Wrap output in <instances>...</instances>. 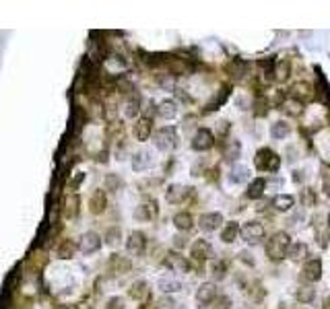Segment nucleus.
Listing matches in <instances>:
<instances>
[{"mask_svg":"<svg viewBox=\"0 0 330 309\" xmlns=\"http://www.w3.org/2000/svg\"><path fill=\"white\" fill-rule=\"evenodd\" d=\"M157 114H159V118H163V120L176 118V116H178V103L171 101V99H163L159 106H157Z\"/></svg>","mask_w":330,"mask_h":309,"instance_id":"nucleus-19","label":"nucleus"},{"mask_svg":"<svg viewBox=\"0 0 330 309\" xmlns=\"http://www.w3.org/2000/svg\"><path fill=\"white\" fill-rule=\"evenodd\" d=\"M248 174H250V171H248L246 167H233L231 174H229V180H231L233 184H241V182L248 180Z\"/></svg>","mask_w":330,"mask_h":309,"instance_id":"nucleus-36","label":"nucleus"},{"mask_svg":"<svg viewBox=\"0 0 330 309\" xmlns=\"http://www.w3.org/2000/svg\"><path fill=\"white\" fill-rule=\"evenodd\" d=\"M322 186H324V194L330 196V176H328V174H324V178H322Z\"/></svg>","mask_w":330,"mask_h":309,"instance_id":"nucleus-45","label":"nucleus"},{"mask_svg":"<svg viewBox=\"0 0 330 309\" xmlns=\"http://www.w3.org/2000/svg\"><path fill=\"white\" fill-rule=\"evenodd\" d=\"M223 225V216L219 214V212H206V214H202L200 218H198V227L202 229V231H215V229H219Z\"/></svg>","mask_w":330,"mask_h":309,"instance_id":"nucleus-12","label":"nucleus"},{"mask_svg":"<svg viewBox=\"0 0 330 309\" xmlns=\"http://www.w3.org/2000/svg\"><path fill=\"white\" fill-rule=\"evenodd\" d=\"M295 297H297L299 303H311L316 297V290L311 286H299L297 290H295Z\"/></svg>","mask_w":330,"mask_h":309,"instance_id":"nucleus-34","label":"nucleus"},{"mask_svg":"<svg viewBox=\"0 0 330 309\" xmlns=\"http://www.w3.org/2000/svg\"><path fill=\"white\" fill-rule=\"evenodd\" d=\"M215 144V136L208 128H198L194 138H192V148L194 150H208Z\"/></svg>","mask_w":330,"mask_h":309,"instance_id":"nucleus-5","label":"nucleus"},{"mask_svg":"<svg viewBox=\"0 0 330 309\" xmlns=\"http://www.w3.org/2000/svg\"><path fill=\"white\" fill-rule=\"evenodd\" d=\"M128 295H130L132 299H136V301H143V299H147V295H149V284H147L145 280H136V282L130 286Z\"/></svg>","mask_w":330,"mask_h":309,"instance_id":"nucleus-26","label":"nucleus"},{"mask_svg":"<svg viewBox=\"0 0 330 309\" xmlns=\"http://www.w3.org/2000/svg\"><path fill=\"white\" fill-rule=\"evenodd\" d=\"M264 188H266V182H264L262 178H258V180H254V182L248 186V192H246V196H248L250 200H258V198H262V194H264Z\"/></svg>","mask_w":330,"mask_h":309,"instance_id":"nucleus-24","label":"nucleus"},{"mask_svg":"<svg viewBox=\"0 0 330 309\" xmlns=\"http://www.w3.org/2000/svg\"><path fill=\"white\" fill-rule=\"evenodd\" d=\"M106 237H108L106 242H108L110 246H118V244H120V229H110Z\"/></svg>","mask_w":330,"mask_h":309,"instance_id":"nucleus-42","label":"nucleus"},{"mask_svg":"<svg viewBox=\"0 0 330 309\" xmlns=\"http://www.w3.org/2000/svg\"><path fill=\"white\" fill-rule=\"evenodd\" d=\"M227 97H229V87H221V91H219V95L211 101V103H208V106H206V110L208 112H213V110H217L219 106H221V103L223 101H227Z\"/></svg>","mask_w":330,"mask_h":309,"instance_id":"nucleus-35","label":"nucleus"},{"mask_svg":"<svg viewBox=\"0 0 330 309\" xmlns=\"http://www.w3.org/2000/svg\"><path fill=\"white\" fill-rule=\"evenodd\" d=\"M83 180H85V174H79V176H77V178H75V180L71 182V188H75V186H79V184H81Z\"/></svg>","mask_w":330,"mask_h":309,"instance_id":"nucleus-46","label":"nucleus"},{"mask_svg":"<svg viewBox=\"0 0 330 309\" xmlns=\"http://www.w3.org/2000/svg\"><path fill=\"white\" fill-rule=\"evenodd\" d=\"M99 248H101V237H99L97 233H93V231L85 233V235L79 239V250H81L83 254H93V252H97Z\"/></svg>","mask_w":330,"mask_h":309,"instance_id":"nucleus-7","label":"nucleus"},{"mask_svg":"<svg viewBox=\"0 0 330 309\" xmlns=\"http://www.w3.org/2000/svg\"><path fill=\"white\" fill-rule=\"evenodd\" d=\"M303 280L307 282H318L322 278V262L320 260H307L303 266Z\"/></svg>","mask_w":330,"mask_h":309,"instance_id":"nucleus-11","label":"nucleus"},{"mask_svg":"<svg viewBox=\"0 0 330 309\" xmlns=\"http://www.w3.org/2000/svg\"><path fill=\"white\" fill-rule=\"evenodd\" d=\"M54 309H68V307H64V305H56Z\"/></svg>","mask_w":330,"mask_h":309,"instance_id":"nucleus-51","label":"nucleus"},{"mask_svg":"<svg viewBox=\"0 0 330 309\" xmlns=\"http://www.w3.org/2000/svg\"><path fill=\"white\" fill-rule=\"evenodd\" d=\"M227 72L233 80H239V78H244L246 72H248V62L246 60H241V58H233L229 64H227Z\"/></svg>","mask_w":330,"mask_h":309,"instance_id":"nucleus-15","label":"nucleus"},{"mask_svg":"<svg viewBox=\"0 0 330 309\" xmlns=\"http://www.w3.org/2000/svg\"><path fill=\"white\" fill-rule=\"evenodd\" d=\"M155 216H157V204H155L153 200L143 202L141 206H136V210H134V218L136 220H151Z\"/></svg>","mask_w":330,"mask_h":309,"instance_id":"nucleus-13","label":"nucleus"},{"mask_svg":"<svg viewBox=\"0 0 330 309\" xmlns=\"http://www.w3.org/2000/svg\"><path fill=\"white\" fill-rule=\"evenodd\" d=\"M328 227H330V214H328Z\"/></svg>","mask_w":330,"mask_h":309,"instance_id":"nucleus-53","label":"nucleus"},{"mask_svg":"<svg viewBox=\"0 0 330 309\" xmlns=\"http://www.w3.org/2000/svg\"><path fill=\"white\" fill-rule=\"evenodd\" d=\"M299 198H301L303 206H314L316 204V196H314V190H311V188H303Z\"/></svg>","mask_w":330,"mask_h":309,"instance_id":"nucleus-37","label":"nucleus"},{"mask_svg":"<svg viewBox=\"0 0 330 309\" xmlns=\"http://www.w3.org/2000/svg\"><path fill=\"white\" fill-rule=\"evenodd\" d=\"M81 200H79V196H75V194H71V196H66L64 198V206H62V212H64V216L66 218H75V216H79V210H81Z\"/></svg>","mask_w":330,"mask_h":309,"instance_id":"nucleus-18","label":"nucleus"},{"mask_svg":"<svg viewBox=\"0 0 330 309\" xmlns=\"http://www.w3.org/2000/svg\"><path fill=\"white\" fill-rule=\"evenodd\" d=\"M178 242H176V248H184L186 246V237H176Z\"/></svg>","mask_w":330,"mask_h":309,"instance_id":"nucleus-48","label":"nucleus"},{"mask_svg":"<svg viewBox=\"0 0 330 309\" xmlns=\"http://www.w3.org/2000/svg\"><path fill=\"white\" fill-rule=\"evenodd\" d=\"M225 157H227L229 161H235V159L239 157V142H237V140H231L227 152H225Z\"/></svg>","mask_w":330,"mask_h":309,"instance_id":"nucleus-41","label":"nucleus"},{"mask_svg":"<svg viewBox=\"0 0 330 309\" xmlns=\"http://www.w3.org/2000/svg\"><path fill=\"white\" fill-rule=\"evenodd\" d=\"M229 297H219L217 299V305H215V309H229Z\"/></svg>","mask_w":330,"mask_h":309,"instance_id":"nucleus-44","label":"nucleus"},{"mask_svg":"<svg viewBox=\"0 0 330 309\" xmlns=\"http://www.w3.org/2000/svg\"><path fill=\"white\" fill-rule=\"evenodd\" d=\"M75 254H77V244L73 242V239H64V242L58 246V256L62 258V260H71Z\"/></svg>","mask_w":330,"mask_h":309,"instance_id":"nucleus-31","label":"nucleus"},{"mask_svg":"<svg viewBox=\"0 0 330 309\" xmlns=\"http://www.w3.org/2000/svg\"><path fill=\"white\" fill-rule=\"evenodd\" d=\"M270 134H272V138H276V140L287 138V136L291 134V126L287 122H274L272 128H270Z\"/></svg>","mask_w":330,"mask_h":309,"instance_id":"nucleus-33","label":"nucleus"},{"mask_svg":"<svg viewBox=\"0 0 330 309\" xmlns=\"http://www.w3.org/2000/svg\"><path fill=\"white\" fill-rule=\"evenodd\" d=\"M289 246H291L289 235L285 231H279V233H274L266 242V256L270 258L272 262H279V260H283V258L287 256Z\"/></svg>","mask_w":330,"mask_h":309,"instance_id":"nucleus-1","label":"nucleus"},{"mask_svg":"<svg viewBox=\"0 0 330 309\" xmlns=\"http://www.w3.org/2000/svg\"><path fill=\"white\" fill-rule=\"evenodd\" d=\"M190 194H192V190H190V188L180 186V184H173V186H169V188H167L165 198H167V202H169V204H180V202H184Z\"/></svg>","mask_w":330,"mask_h":309,"instance_id":"nucleus-8","label":"nucleus"},{"mask_svg":"<svg viewBox=\"0 0 330 309\" xmlns=\"http://www.w3.org/2000/svg\"><path fill=\"white\" fill-rule=\"evenodd\" d=\"M173 225H176L180 231H188V229H192L194 218L190 212H178L176 216H173Z\"/></svg>","mask_w":330,"mask_h":309,"instance_id":"nucleus-30","label":"nucleus"},{"mask_svg":"<svg viewBox=\"0 0 330 309\" xmlns=\"http://www.w3.org/2000/svg\"><path fill=\"white\" fill-rule=\"evenodd\" d=\"M130 260L126 256H120V254H114L112 258H110V268H112V272H118V274H122V272H128L130 270Z\"/></svg>","mask_w":330,"mask_h":309,"instance_id":"nucleus-20","label":"nucleus"},{"mask_svg":"<svg viewBox=\"0 0 330 309\" xmlns=\"http://www.w3.org/2000/svg\"><path fill=\"white\" fill-rule=\"evenodd\" d=\"M173 307V301L171 299H163L161 301V309H171Z\"/></svg>","mask_w":330,"mask_h":309,"instance_id":"nucleus-47","label":"nucleus"},{"mask_svg":"<svg viewBox=\"0 0 330 309\" xmlns=\"http://www.w3.org/2000/svg\"><path fill=\"white\" fill-rule=\"evenodd\" d=\"M106 184H108V188H110V192H116V190H120V186H122V180H120L116 174H110V176L106 178Z\"/></svg>","mask_w":330,"mask_h":309,"instance_id":"nucleus-40","label":"nucleus"},{"mask_svg":"<svg viewBox=\"0 0 330 309\" xmlns=\"http://www.w3.org/2000/svg\"><path fill=\"white\" fill-rule=\"evenodd\" d=\"M287 256L291 258L293 262H297V260H303V258L307 256V246L303 242H297V244H291L289 250H287Z\"/></svg>","mask_w":330,"mask_h":309,"instance_id":"nucleus-29","label":"nucleus"},{"mask_svg":"<svg viewBox=\"0 0 330 309\" xmlns=\"http://www.w3.org/2000/svg\"><path fill=\"white\" fill-rule=\"evenodd\" d=\"M314 93H316V89L311 87V84H307V82H295L291 87V97L297 99L299 103H303L305 99H311V97H314Z\"/></svg>","mask_w":330,"mask_h":309,"instance_id":"nucleus-14","label":"nucleus"},{"mask_svg":"<svg viewBox=\"0 0 330 309\" xmlns=\"http://www.w3.org/2000/svg\"><path fill=\"white\" fill-rule=\"evenodd\" d=\"M165 264H167V268L176 270V272H190V262L184 256H178V254H169L165 258Z\"/></svg>","mask_w":330,"mask_h":309,"instance_id":"nucleus-16","label":"nucleus"},{"mask_svg":"<svg viewBox=\"0 0 330 309\" xmlns=\"http://www.w3.org/2000/svg\"><path fill=\"white\" fill-rule=\"evenodd\" d=\"M155 144H157L159 150L176 148L178 146V132H176V128H171V126L159 128V132L155 134Z\"/></svg>","mask_w":330,"mask_h":309,"instance_id":"nucleus-3","label":"nucleus"},{"mask_svg":"<svg viewBox=\"0 0 330 309\" xmlns=\"http://www.w3.org/2000/svg\"><path fill=\"white\" fill-rule=\"evenodd\" d=\"M138 112H141V99H138V95H130V97L126 99L124 114H126V118H136Z\"/></svg>","mask_w":330,"mask_h":309,"instance_id":"nucleus-32","label":"nucleus"},{"mask_svg":"<svg viewBox=\"0 0 330 309\" xmlns=\"http://www.w3.org/2000/svg\"><path fill=\"white\" fill-rule=\"evenodd\" d=\"M190 254H192L194 260L204 262V260H208V258L213 256V248H211V244H208V242H204V239H196V242L192 244V248H190Z\"/></svg>","mask_w":330,"mask_h":309,"instance_id":"nucleus-10","label":"nucleus"},{"mask_svg":"<svg viewBox=\"0 0 330 309\" xmlns=\"http://www.w3.org/2000/svg\"><path fill=\"white\" fill-rule=\"evenodd\" d=\"M159 288H161V290H165V293H171V290H180V288H182V284H180L178 280H167V278H161V280H159Z\"/></svg>","mask_w":330,"mask_h":309,"instance_id":"nucleus-39","label":"nucleus"},{"mask_svg":"<svg viewBox=\"0 0 330 309\" xmlns=\"http://www.w3.org/2000/svg\"><path fill=\"white\" fill-rule=\"evenodd\" d=\"M106 206H108V196H106V192H103V190L93 192V196H91V200H89L91 212H93V214H101L103 210H106Z\"/></svg>","mask_w":330,"mask_h":309,"instance_id":"nucleus-17","label":"nucleus"},{"mask_svg":"<svg viewBox=\"0 0 330 309\" xmlns=\"http://www.w3.org/2000/svg\"><path fill=\"white\" fill-rule=\"evenodd\" d=\"M151 128H153L151 120H149V118H143L141 122H138V124L134 126V136H136L138 140H147L149 136H151Z\"/></svg>","mask_w":330,"mask_h":309,"instance_id":"nucleus-28","label":"nucleus"},{"mask_svg":"<svg viewBox=\"0 0 330 309\" xmlns=\"http://www.w3.org/2000/svg\"><path fill=\"white\" fill-rule=\"evenodd\" d=\"M153 165V157H151V152H136L134 154V159H132V167L134 171H145Z\"/></svg>","mask_w":330,"mask_h":309,"instance_id":"nucleus-23","label":"nucleus"},{"mask_svg":"<svg viewBox=\"0 0 330 309\" xmlns=\"http://www.w3.org/2000/svg\"><path fill=\"white\" fill-rule=\"evenodd\" d=\"M322 309H330V297L324 299V307H322Z\"/></svg>","mask_w":330,"mask_h":309,"instance_id":"nucleus-50","label":"nucleus"},{"mask_svg":"<svg viewBox=\"0 0 330 309\" xmlns=\"http://www.w3.org/2000/svg\"><path fill=\"white\" fill-rule=\"evenodd\" d=\"M272 74L276 80L285 82L291 74V66H289V60H281V62H274V68H272Z\"/></svg>","mask_w":330,"mask_h":309,"instance_id":"nucleus-27","label":"nucleus"},{"mask_svg":"<svg viewBox=\"0 0 330 309\" xmlns=\"http://www.w3.org/2000/svg\"><path fill=\"white\" fill-rule=\"evenodd\" d=\"M225 270H227V266H225V262H221V260H215V262L211 264V272H213V276H215L217 280L225 276Z\"/></svg>","mask_w":330,"mask_h":309,"instance_id":"nucleus-38","label":"nucleus"},{"mask_svg":"<svg viewBox=\"0 0 330 309\" xmlns=\"http://www.w3.org/2000/svg\"><path fill=\"white\" fill-rule=\"evenodd\" d=\"M254 163H256V169L260 171H276L281 167V157L276 152H272L270 148H260L256 152Z\"/></svg>","mask_w":330,"mask_h":309,"instance_id":"nucleus-2","label":"nucleus"},{"mask_svg":"<svg viewBox=\"0 0 330 309\" xmlns=\"http://www.w3.org/2000/svg\"><path fill=\"white\" fill-rule=\"evenodd\" d=\"M301 180H303L301 171H295V174H293V182H301Z\"/></svg>","mask_w":330,"mask_h":309,"instance_id":"nucleus-49","label":"nucleus"},{"mask_svg":"<svg viewBox=\"0 0 330 309\" xmlns=\"http://www.w3.org/2000/svg\"><path fill=\"white\" fill-rule=\"evenodd\" d=\"M237 235H239V225L237 222H227V225H225V229L221 231V242L223 244H233L235 239H237Z\"/></svg>","mask_w":330,"mask_h":309,"instance_id":"nucleus-25","label":"nucleus"},{"mask_svg":"<svg viewBox=\"0 0 330 309\" xmlns=\"http://www.w3.org/2000/svg\"><path fill=\"white\" fill-rule=\"evenodd\" d=\"M272 206H274L276 210L287 212V210H291L293 206H295V198L289 196V194H279V196H274V198H272Z\"/></svg>","mask_w":330,"mask_h":309,"instance_id":"nucleus-22","label":"nucleus"},{"mask_svg":"<svg viewBox=\"0 0 330 309\" xmlns=\"http://www.w3.org/2000/svg\"><path fill=\"white\" fill-rule=\"evenodd\" d=\"M281 108H283V112H285L287 116H293V118H297V116H301V114H303V103H299L297 99H293V97L283 99Z\"/></svg>","mask_w":330,"mask_h":309,"instance_id":"nucleus-21","label":"nucleus"},{"mask_svg":"<svg viewBox=\"0 0 330 309\" xmlns=\"http://www.w3.org/2000/svg\"><path fill=\"white\" fill-rule=\"evenodd\" d=\"M217 299V286L213 282H204L198 286L196 290V301L200 307H206V305H211L213 301Z\"/></svg>","mask_w":330,"mask_h":309,"instance_id":"nucleus-6","label":"nucleus"},{"mask_svg":"<svg viewBox=\"0 0 330 309\" xmlns=\"http://www.w3.org/2000/svg\"><path fill=\"white\" fill-rule=\"evenodd\" d=\"M106 309H124V299L122 297H112L106 305Z\"/></svg>","mask_w":330,"mask_h":309,"instance_id":"nucleus-43","label":"nucleus"},{"mask_svg":"<svg viewBox=\"0 0 330 309\" xmlns=\"http://www.w3.org/2000/svg\"><path fill=\"white\" fill-rule=\"evenodd\" d=\"M239 233H241V237H244L246 242L256 244V242H260V239L264 237V227L260 225L258 220H248L244 227H239Z\"/></svg>","mask_w":330,"mask_h":309,"instance_id":"nucleus-4","label":"nucleus"},{"mask_svg":"<svg viewBox=\"0 0 330 309\" xmlns=\"http://www.w3.org/2000/svg\"><path fill=\"white\" fill-rule=\"evenodd\" d=\"M126 248H128V252H130L132 256H141V254L145 252V248H147V237H145V233H141V231L130 233L128 242H126Z\"/></svg>","mask_w":330,"mask_h":309,"instance_id":"nucleus-9","label":"nucleus"},{"mask_svg":"<svg viewBox=\"0 0 330 309\" xmlns=\"http://www.w3.org/2000/svg\"><path fill=\"white\" fill-rule=\"evenodd\" d=\"M295 309H305V307H301V305H297V307H295Z\"/></svg>","mask_w":330,"mask_h":309,"instance_id":"nucleus-52","label":"nucleus"}]
</instances>
